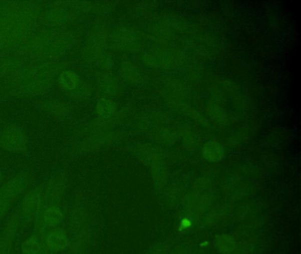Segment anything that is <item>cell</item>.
Wrapping results in <instances>:
<instances>
[{"label": "cell", "mask_w": 301, "mask_h": 254, "mask_svg": "<svg viewBox=\"0 0 301 254\" xmlns=\"http://www.w3.org/2000/svg\"><path fill=\"white\" fill-rule=\"evenodd\" d=\"M61 217H62V214L60 213V210L56 209V208H51L48 210L47 214H46V221L52 227H55L57 224L60 223Z\"/></svg>", "instance_id": "3"}, {"label": "cell", "mask_w": 301, "mask_h": 254, "mask_svg": "<svg viewBox=\"0 0 301 254\" xmlns=\"http://www.w3.org/2000/svg\"><path fill=\"white\" fill-rule=\"evenodd\" d=\"M39 244L38 241L30 239L27 241L26 243H23V251L26 254H35L39 250Z\"/></svg>", "instance_id": "4"}, {"label": "cell", "mask_w": 301, "mask_h": 254, "mask_svg": "<svg viewBox=\"0 0 301 254\" xmlns=\"http://www.w3.org/2000/svg\"><path fill=\"white\" fill-rule=\"evenodd\" d=\"M48 244L50 248L55 249V250H60L67 244V238L65 235H62L61 233L55 232L49 236Z\"/></svg>", "instance_id": "1"}, {"label": "cell", "mask_w": 301, "mask_h": 254, "mask_svg": "<svg viewBox=\"0 0 301 254\" xmlns=\"http://www.w3.org/2000/svg\"><path fill=\"white\" fill-rule=\"evenodd\" d=\"M205 156L209 160H217L221 156V147L216 143H209L205 147Z\"/></svg>", "instance_id": "2"}]
</instances>
